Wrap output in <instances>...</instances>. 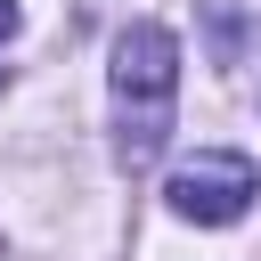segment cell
<instances>
[{"label":"cell","mask_w":261,"mask_h":261,"mask_svg":"<svg viewBox=\"0 0 261 261\" xmlns=\"http://www.w3.org/2000/svg\"><path fill=\"white\" fill-rule=\"evenodd\" d=\"M179 114V41L163 24H122L114 33V122H122V163H155Z\"/></svg>","instance_id":"obj_1"},{"label":"cell","mask_w":261,"mask_h":261,"mask_svg":"<svg viewBox=\"0 0 261 261\" xmlns=\"http://www.w3.org/2000/svg\"><path fill=\"white\" fill-rule=\"evenodd\" d=\"M163 196H171L179 220H196V228H228V220L261 196V171H253V155H237V147H204V155H188V163L163 179Z\"/></svg>","instance_id":"obj_2"},{"label":"cell","mask_w":261,"mask_h":261,"mask_svg":"<svg viewBox=\"0 0 261 261\" xmlns=\"http://www.w3.org/2000/svg\"><path fill=\"white\" fill-rule=\"evenodd\" d=\"M8 33H16V0H0V41H8Z\"/></svg>","instance_id":"obj_3"}]
</instances>
